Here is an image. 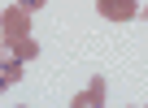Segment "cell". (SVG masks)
Instances as JSON below:
<instances>
[{"label":"cell","instance_id":"1","mask_svg":"<svg viewBox=\"0 0 148 108\" xmlns=\"http://www.w3.org/2000/svg\"><path fill=\"white\" fill-rule=\"evenodd\" d=\"M31 9L26 5H9L5 13H0V39L5 43H13V39H22V35H31Z\"/></svg>","mask_w":148,"mask_h":108},{"label":"cell","instance_id":"2","mask_svg":"<svg viewBox=\"0 0 148 108\" xmlns=\"http://www.w3.org/2000/svg\"><path fill=\"white\" fill-rule=\"evenodd\" d=\"M96 13L105 22H135L139 18V0H96Z\"/></svg>","mask_w":148,"mask_h":108},{"label":"cell","instance_id":"3","mask_svg":"<svg viewBox=\"0 0 148 108\" xmlns=\"http://www.w3.org/2000/svg\"><path fill=\"white\" fill-rule=\"evenodd\" d=\"M105 99H109V91H105V78H92V82H87L79 95H74L70 104H74V108H100Z\"/></svg>","mask_w":148,"mask_h":108},{"label":"cell","instance_id":"4","mask_svg":"<svg viewBox=\"0 0 148 108\" xmlns=\"http://www.w3.org/2000/svg\"><path fill=\"white\" fill-rule=\"evenodd\" d=\"M5 52H9V56H18L22 65H31V61L39 56V43H35L31 35H22V39H13V43H5Z\"/></svg>","mask_w":148,"mask_h":108},{"label":"cell","instance_id":"5","mask_svg":"<svg viewBox=\"0 0 148 108\" xmlns=\"http://www.w3.org/2000/svg\"><path fill=\"white\" fill-rule=\"evenodd\" d=\"M9 86H13V82H9V74H5V56H0V95H5Z\"/></svg>","mask_w":148,"mask_h":108},{"label":"cell","instance_id":"6","mask_svg":"<svg viewBox=\"0 0 148 108\" xmlns=\"http://www.w3.org/2000/svg\"><path fill=\"white\" fill-rule=\"evenodd\" d=\"M18 5H26V9H31V13H39V9H44V5H48V0H18Z\"/></svg>","mask_w":148,"mask_h":108},{"label":"cell","instance_id":"7","mask_svg":"<svg viewBox=\"0 0 148 108\" xmlns=\"http://www.w3.org/2000/svg\"><path fill=\"white\" fill-rule=\"evenodd\" d=\"M139 18H144V22H148V5H139Z\"/></svg>","mask_w":148,"mask_h":108}]
</instances>
